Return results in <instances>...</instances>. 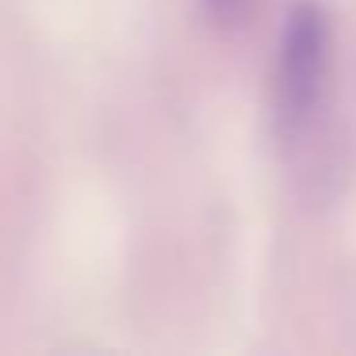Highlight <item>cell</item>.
<instances>
[{
    "instance_id": "obj_1",
    "label": "cell",
    "mask_w": 356,
    "mask_h": 356,
    "mask_svg": "<svg viewBox=\"0 0 356 356\" xmlns=\"http://www.w3.org/2000/svg\"><path fill=\"white\" fill-rule=\"evenodd\" d=\"M330 16L314 0L291 4L280 31L276 54V119L280 134L295 138L310 127V119L322 108L325 77H330Z\"/></svg>"
},
{
    "instance_id": "obj_2",
    "label": "cell",
    "mask_w": 356,
    "mask_h": 356,
    "mask_svg": "<svg viewBox=\"0 0 356 356\" xmlns=\"http://www.w3.org/2000/svg\"><path fill=\"white\" fill-rule=\"evenodd\" d=\"M207 8L215 19H222V24H230V19L241 16V8H245V0H207Z\"/></svg>"
}]
</instances>
